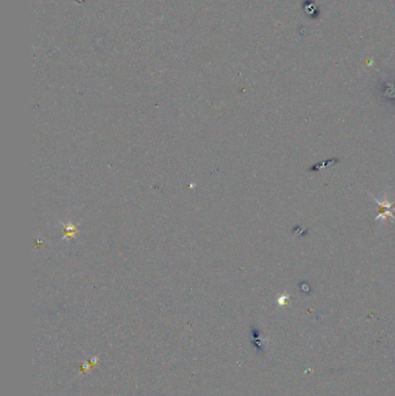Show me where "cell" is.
Segmentation results:
<instances>
[{
    "instance_id": "obj_1",
    "label": "cell",
    "mask_w": 395,
    "mask_h": 396,
    "mask_svg": "<svg viewBox=\"0 0 395 396\" xmlns=\"http://www.w3.org/2000/svg\"><path fill=\"white\" fill-rule=\"evenodd\" d=\"M373 201L377 203L378 205H379V212H378L376 219H374V221H378L379 219H384V220H386L387 217H390L392 220L395 222V217L393 215V212L395 211V206H394V203H388L386 199H385L384 202H380L379 199H377L376 197H373Z\"/></svg>"
}]
</instances>
